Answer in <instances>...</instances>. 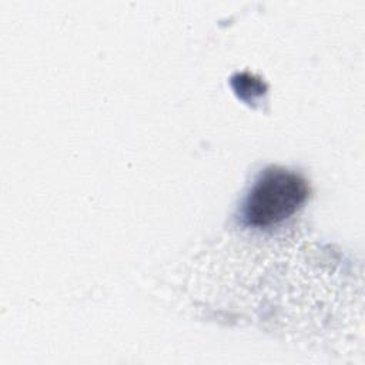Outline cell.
Instances as JSON below:
<instances>
[{
	"instance_id": "cell-1",
	"label": "cell",
	"mask_w": 365,
	"mask_h": 365,
	"mask_svg": "<svg viewBox=\"0 0 365 365\" xmlns=\"http://www.w3.org/2000/svg\"><path fill=\"white\" fill-rule=\"evenodd\" d=\"M307 180L291 170L269 167L255 180L244 202V218L250 225L268 227L291 214L308 198Z\"/></svg>"
}]
</instances>
